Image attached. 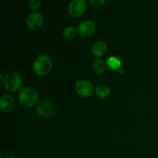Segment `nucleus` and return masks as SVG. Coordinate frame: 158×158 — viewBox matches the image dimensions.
<instances>
[{
	"mask_svg": "<svg viewBox=\"0 0 158 158\" xmlns=\"http://www.w3.org/2000/svg\"><path fill=\"white\" fill-rule=\"evenodd\" d=\"M52 67V60L46 55H40L33 63V70L40 77H45L49 73Z\"/></svg>",
	"mask_w": 158,
	"mask_h": 158,
	"instance_id": "1",
	"label": "nucleus"
},
{
	"mask_svg": "<svg viewBox=\"0 0 158 158\" xmlns=\"http://www.w3.org/2000/svg\"><path fill=\"white\" fill-rule=\"evenodd\" d=\"M19 102L23 107L29 108L35 105L38 100L37 92L32 87H25L19 92Z\"/></svg>",
	"mask_w": 158,
	"mask_h": 158,
	"instance_id": "2",
	"label": "nucleus"
},
{
	"mask_svg": "<svg viewBox=\"0 0 158 158\" xmlns=\"http://www.w3.org/2000/svg\"><path fill=\"white\" fill-rule=\"evenodd\" d=\"M3 85L7 90L15 92L23 86V79L18 73L10 72L4 77Z\"/></svg>",
	"mask_w": 158,
	"mask_h": 158,
	"instance_id": "3",
	"label": "nucleus"
},
{
	"mask_svg": "<svg viewBox=\"0 0 158 158\" xmlns=\"http://www.w3.org/2000/svg\"><path fill=\"white\" fill-rule=\"evenodd\" d=\"M35 110H36L37 115L46 118V117H52V115H54L56 113V106L52 102L44 100L38 103Z\"/></svg>",
	"mask_w": 158,
	"mask_h": 158,
	"instance_id": "4",
	"label": "nucleus"
},
{
	"mask_svg": "<svg viewBox=\"0 0 158 158\" xmlns=\"http://www.w3.org/2000/svg\"><path fill=\"white\" fill-rule=\"evenodd\" d=\"M75 89L77 94L83 97H90L94 90V85L86 80H77L75 84Z\"/></svg>",
	"mask_w": 158,
	"mask_h": 158,
	"instance_id": "5",
	"label": "nucleus"
},
{
	"mask_svg": "<svg viewBox=\"0 0 158 158\" xmlns=\"http://www.w3.org/2000/svg\"><path fill=\"white\" fill-rule=\"evenodd\" d=\"M86 2L85 0H73L68 6V12L73 17H80L86 10Z\"/></svg>",
	"mask_w": 158,
	"mask_h": 158,
	"instance_id": "6",
	"label": "nucleus"
},
{
	"mask_svg": "<svg viewBox=\"0 0 158 158\" xmlns=\"http://www.w3.org/2000/svg\"><path fill=\"white\" fill-rule=\"evenodd\" d=\"M97 29V25L93 20H84L77 26V31L83 37L91 36Z\"/></svg>",
	"mask_w": 158,
	"mask_h": 158,
	"instance_id": "7",
	"label": "nucleus"
},
{
	"mask_svg": "<svg viewBox=\"0 0 158 158\" xmlns=\"http://www.w3.org/2000/svg\"><path fill=\"white\" fill-rule=\"evenodd\" d=\"M43 16L41 13L37 12H31L26 18V24L28 27L31 30H38L43 26Z\"/></svg>",
	"mask_w": 158,
	"mask_h": 158,
	"instance_id": "8",
	"label": "nucleus"
},
{
	"mask_svg": "<svg viewBox=\"0 0 158 158\" xmlns=\"http://www.w3.org/2000/svg\"><path fill=\"white\" fill-rule=\"evenodd\" d=\"M13 98L11 95L7 94H3L0 99V108L1 110L4 113H10L14 108Z\"/></svg>",
	"mask_w": 158,
	"mask_h": 158,
	"instance_id": "9",
	"label": "nucleus"
},
{
	"mask_svg": "<svg viewBox=\"0 0 158 158\" xmlns=\"http://www.w3.org/2000/svg\"><path fill=\"white\" fill-rule=\"evenodd\" d=\"M107 50V45L103 41H97L94 44L92 47V52L96 57L100 59Z\"/></svg>",
	"mask_w": 158,
	"mask_h": 158,
	"instance_id": "10",
	"label": "nucleus"
},
{
	"mask_svg": "<svg viewBox=\"0 0 158 158\" xmlns=\"http://www.w3.org/2000/svg\"><path fill=\"white\" fill-rule=\"evenodd\" d=\"M96 94L99 98L105 99L110 94V89L106 85H100L96 89Z\"/></svg>",
	"mask_w": 158,
	"mask_h": 158,
	"instance_id": "11",
	"label": "nucleus"
},
{
	"mask_svg": "<svg viewBox=\"0 0 158 158\" xmlns=\"http://www.w3.org/2000/svg\"><path fill=\"white\" fill-rule=\"evenodd\" d=\"M76 34H77V31L74 26H68V27L65 28L63 32V36L65 40H72L75 37Z\"/></svg>",
	"mask_w": 158,
	"mask_h": 158,
	"instance_id": "12",
	"label": "nucleus"
},
{
	"mask_svg": "<svg viewBox=\"0 0 158 158\" xmlns=\"http://www.w3.org/2000/svg\"><path fill=\"white\" fill-rule=\"evenodd\" d=\"M94 69L97 73L102 74L104 73L106 69V64L102 59H97L94 63Z\"/></svg>",
	"mask_w": 158,
	"mask_h": 158,
	"instance_id": "13",
	"label": "nucleus"
},
{
	"mask_svg": "<svg viewBox=\"0 0 158 158\" xmlns=\"http://www.w3.org/2000/svg\"><path fill=\"white\" fill-rule=\"evenodd\" d=\"M107 66L112 69H118L121 66V61L117 57H110L107 60Z\"/></svg>",
	"mask_w": 158,
	"mask_h": 158,
	"instance_id": "14",
	"label": "nucleus"
},
{
	"mask_svg": "<svg viewBox=\"0 0 158 158\" xmlns=\"http://www.w3.org/2000/svg\"><path fill=\"white\" fill-rule=\"evenodd\" d=\"M29 8L35 12V10H38L40 8V2L39 0H31L29 2Z\"/></svg>",
	"mask_w": 158,
	"mask_h": 158,
	"instance_id": "15",
	"label": "nucleus"
},
{
	"mask_svg": "<svg viewBox=\"0 0 158 158\" xmlns=\"http://www.w3.org/2000/svg\"><path fill=\"white\" fill-rule=\"evenodd\" d=\"M89 4L91 5L94 7H100V6H103L106 1L105 0H89Z\"/></svg>",
	"mask_w": 158,
	"mask_h": 158,
	"instance_id": "16",
	"label": "nucleus"
},
{
	"mask_svg": "<svg viewBox=\"0 0 158 158\" xmlns=\"http://www.w3.org/2000/svg\"><path fill=\"white\" fill-rule=\"evenodd\" d=\"M3 158H16V157L14 155H12V154H6Z\"/></svg>",
	"mask_w": 158,
	"mask_h": 158,
	"instance_id": "17",
	"label": "nucleus"
}]
</instances>
